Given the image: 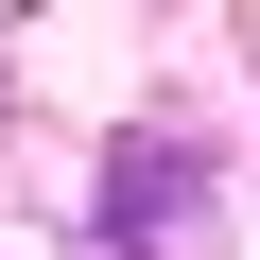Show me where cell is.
I'll return each mask as SVG.
<instances>
[{"mask_svg":"<svg viewBox=\"0 0 260 260\" xmlns=\"http://www.w3.org/2000/svg\"><path fill=\"white\" fill-rule=\"evenodd\" d=\"M104 225H121V243H191V225H208V156H191V139H121V156H104Z\"/></svg>","mask_w":260,"mask_h":260,"instance_id":"1","label":"cell"}]
</instances>
